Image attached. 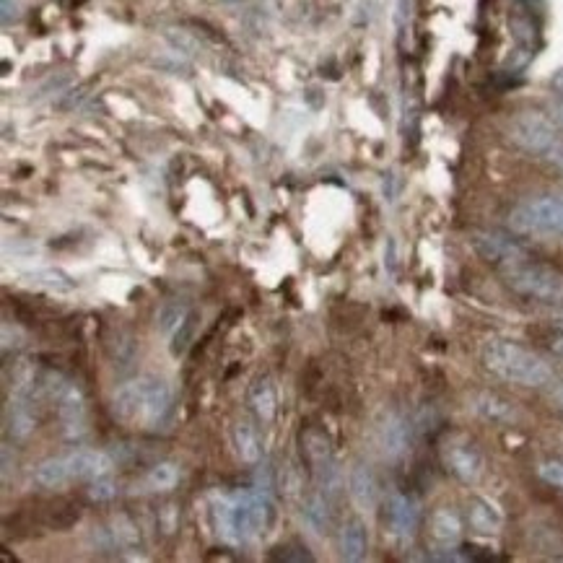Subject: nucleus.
<instances>
[{"mask_svg": "<svg viewBox=\"0 0 563 563\" xmlns=\"http://www.w3.org/2000/svg\"><path fill=\"white\" fill-rule=\"evenodd\" d=\"M250 405L260 421H265V423L273 421V418H276V410H278L276 384L270 382L268 377L255 379L250 387Z\"/></svg>", "mask_w": 563, "mask_h": 563, "instance_id": "nucleus-15", "label": "nucleus"}, {"mask_svg": "<svg viewBox=\"0 0 563 563\" xmlns=\"http://www.w3.org/2000/svg\"><path fill=\"white\" fill-rule=\"evenodd\" d=\"M198 322H200L198 314L190 312L185 320H182V325L174 330V333H172V356H182V353L190 348L192 338H195V330H198Z\"/></svg>", "mask_w": 563, "mask_h": 563, "instance_id": "nucleus-21", "label": "nucleus"}, {"mask_svg": "<svg viewBox=\"0 0 563 563\" xmlns=\"http://www.w3.org/2000/svg\"><path fill=\"white\" fill-rule=\"evenodd\" d=\"M369 551V532L361 519H348L340 530V558L343 561H361Z\"/></svg>", "mask_w": 563, "mask_h": 563, "instance_id": "nucleus-13", "label": "nucleus"}, {"mask_svg": "<svg viewBox=\"0 0 563 563\" xmlns=\"http://www.w3.org/2000/svg\"><path fill=\"white\" fill-rule=\"evenodd\" d=\"M538 475L545 480V483H551V486H556V488H563V462H558V460L540 462Z\"/></svg>", "mask_w": 563, "mask_h": 563, "instance_id": "nucleus-24", "label": "nucleus"}, {"mask_svg": "<svg viewBox=\"0 0 563 563\" xmlns=\"http://www.w3.org/2000/svg\"><path fill=\"white\" fill-rule=\"evenodd\" d=\"M545 161H548L558 174H563V138L551 148V154L545 156Z\"/></svg>", "mask_w": 563, "mask_h": 563, "instance_id": "nucleus-26", "label": "nucleus"}, {"mask_svg": "<svg viewBox=\"0 0 563 563\" xmlns=\"http://www.w3.org/2000/svg\"><path fill=\"white\" fill-rule=\"evenodd\" d=\"M234 447H237L239 460L247 462V465H255L263 457V444H260V436H257L255 426L247 421H239L234 426Z\"/></svg>", "mask_w": 563, "mask_h": 563, "instance_id": "nucleus-18", "label": "nucleus"}, {"mask_svg": "<svg viewBox=\"0 0 563 563\" xmlns=\"http://www.w3.org/2000/svg\"><path fill=\"white\" fill-rule=\"evenodd\" d=\"M408 444H410L408 421H405L403 416H397V413L387 416V421H384V426H382L384 455L395 460V457H400V455H405V452H408Z\"/></svg>", "mask_w": 563, "mask_h": 563, "instance_id": "nucleus-14", "label": "nucleus"}, {"mask_svg": "<svg viewBox=\"0 0 563 563\" xmlns=\"http://www.w3.org/2000/svg\"><path fill=\"white\" fill-rule=\"evenodd\" d=\"M501 522H504V517H501L499 506L491 504L488 499H473V504H470V525H473L475 532L496 535L501 530Z\"/></svg>", "mask_w": 563, "mask_h": 563, "instance_id": "nucleus-17", "label": "nucleus"}, {"mask_svg": "<svg viewBox=\"0 0 563 563\" xmlns=\"http://www.w3.org/2000/svg\"><path fill=\"white\" fill-rule=\"evenodd\" d=\"M304 517H307V522L314 527V530H322V527L327 525L325 499H322V496H312V501H309L307 509H304Z\"/></svg>", "mask_w": 563, "mask_h": 563, "instance_id": "nucleus-23", "label": "nucleus"}, {"mask_svg": "<svg viewBox=\"0 0 563 563\" xmlns=\"http://www.w3.org/2000/svg\"><path fill=\"white\" fill-rule=\"evenodd\" d=\"M29 281L37 283V286H47L50 291H71L73 281L68 276H63L60 270H37L29 276Z\"/></svg>", "mask_w": 563, "mask_h": 563, "instance_id": "nucleus-22", "label": "nucleus"}, {"mask_svg": "<svg viewBox=\"0 0 563 563\" xmlns=\"http://www.w3.org/2000/svg\"><path fill=\"white\" fill-rule=\"evenodd\" d=\"M418 501L408 493H392L390 501H387V522H390V530L397 540H413L418 530Z\"/></svg>", "mask_w": 563, "mask_h": 563, "instance_id": "nucleus-9", "label": "nucleus"}, {"mask_svg": "<svg viewBox=\"0 0 563 563\" xmlns=\"http://www.w3.org/2000/svg\"><path fill=\"white\" fill-rule=\"evenodd\" d=\"M480 359H483V366L488 372L496 374L504 382L519 384V387H545L556 377L553 366L543 356L525 348L522 343L506 338L486 340Z\"/></svg>", "mask_w": 563, "mask_h": 563, "instance_id": "nucleus-3", "label": "nucleus"}, {"mask_svg": "<svg viewBox=\"0 0 563 563\" xmlns=\"http://www.w3.org/2000/svg\"><path fill=\"white\" fill-rule=\"evenodd\" d=\"M16 16V0H0V19L11 21Z\"/></svg>", "mask_w": 563, "mask_h": 563, "instance_id": "nucleus-27", "label": "nucleus"}, {"mask_svg": "<svg viewBox=\"0 0 563 563\" xmlns=\"http://www.w3.org/2000/svg\"><path fill=\"white\" fill-rule=\"evenodd\" d=\"M174 397L169 384L159 377L130 379L112 397V416L130 429L159 431L169 423Z\"/></svg>", "mask_w": 563, "mask_h": 563, "instance_id": "nucleus-1", "label": "nucleus"}, {"mask_svg": "<svg viewBox=\"0 0 563 563\" xmlns=\"http://www.w3.org/2000/svg\"><path fill=\"white\" fill-rule=\"evenodd\" d=\"M187 314H190V309H187L182 301H167V304L159 309V330L172 338V333L182 325V320H185Z\"/></svg>", "mask_w": 563, "mask_h": 563, "instance_id": "nucleus-20", "label": "nucleus"}, {"mask_svg": "<svg viewBox=\"0 0 563 563\" xmlns=\"http://www.w3.org/2000/svg\"><path fill=\"white\" fill-rule=\"evenodd\" d=\"M351 496L353 501L361 506V509H374L379 499V486H377V478L374 473L366 465H356L351 470Z\"/></svg>", "mask_w": 563, "mask_h": 563, "instance_id": "nucleus-16", "label": "nucleus"}, {"mask_svg": "<svg viewBox=\"0 0 563 563\" xmlns=\"http://www.w3.org/2000/svg\"><path fill=\"white\" fill-rule=\"evenodd\" d=\"M180 480V470L174 462H159L154 468L148 470L146 475V488L148 491H169V488L177 486Z\"/></svg>", "mask_w": 563, "mask_h": 563, "instance_id": "nucleus-19", "label": "nucleus"}, {"mask_svg": "<svg viewBox=\"0 0 563 563\" xmlns=\"http://www.w3.org/2000/svg\"><path fill=\"white\" fill-rule=\"evenodd\" d=\"M553 120H556L558 125H563V96H558L556 104H553Z\"/></svg>", "mask_w": 563, "mask_h": 563, "instance_id": "nucleus-28", "label": "nucleus"}, {"mask_svg": "<svg viewBox=\"0 0 563 563\" xmlns=\"http://www.w3.org/2000/svg\"><path fill=\"white\" fill-rule=\"evenodd\" d=\"M553 89L558 91V96H563V71H558L556 76H553Z\"/></svg>", "mask_w": 563, "mask_h": 563, "instance_id": "nucleus-30", "label": "nucleus"}, {"mask_svg": "<svg viewBox=\"0 0 563 563\" xmlns=\"http://www.w3.org/2000/svg\"><path fill=\"white\" fill-rule=\"evenodd\" d=\"M91 499L96 501H107L115 496V483L109 480V475H102V478L91 480Z\"/></svg>", "mask_w": 563, "mask_h": 563, "instance_id": "nucleus-25", "label": "nucleus"}, {"mask_svg": "<svg viewBox=\"0 0 563 563\" xmlns=\"http://www.w3.org/2000/svg\"><path fill=\"white\" fill-rule=\"evenodd\" d=\"M112 457L104 455L102 449H76L68 455L50 457V460L39 462L34 468V483L42 488H65L71 483H81V480H96L102 475L112 473Z\"/></svg>", "mask_w": 563, "mask_h": 563, "instance_id": "nucleus-5", "label": "nucleus"}, {"mask_svg": "<svg viewBox=\"0 0 563 563\" xmlns=\"http://www.w3.org/2000/svg\"><path fill=\"white\" fill-rule=\"evenodd\" d=\"M509 226L517 234L563 239V195L527 198L509 213Z\"/></svg>", "mask_w": 563, "mask_h": 563, "instance_id": "nucleus-6", "label": "nucleus"}, {"mask_svg": "<svg viewBox=\"0 0 563 563\" xmlns=\"http://www.w3.org/2000/svg\"><path fill=\"white\" fill-rule=\"evenodd\" d=\"M499 273L506 286L522 299L535 301L540 307L563 309V273L530 257L527 250L499 265Z\"/></svg>", "mask_w": 563, "mask_h": 563, "instance_id": "nucleus-4", "label": "nucleus"}, {"mask_svg": "<svg viewBox=\"0 0 563 563\" xmlns=\"http://www.w3.org/2000/svg\"><path fill=\"white\" fill-rule=\"evenodd\" d=\"M270 499L265 491L216 493L211 504L213 525L221 540L242 545L263 535L270 522Z\"/></svg>", "mask_w": 563, "mask_h": 563, "instance_id": "nucleus-2", "label": "nucleus"}, {"mask_svg": "<svg viewBox=\"0 0 563 563\" xmlns=\"http://www.w3.org/2000/svg\"><path fill=\"white\" fill-rule=\"evenodd\" d=\"M444 465L462 483H478L483 470H486V460L480 455V449L470 442L447 444L444 447Z\"/></svg>", "mask_w": 563, "mask_h": 563, "instance_id": "nucleus-8", "label": "nucleus"}, {"mask_svg": "<svg viewBox=\"0 0 563 563\" xmlns=\"http://www.w3.org/2000/svg\"><path fill=\"white\" fill-rule=\"evenodd\" d=\"M470 408H473L475 416L488 423H496V426H506V423L517 421L514 403H509L506 397L496 395V392H478V395H473Z\"/></svg>", "mask_w": 563, "mask_h": 563, "instance_id": "nucleus-11", "label": "nucleus"}, {"mask_svg": "<svg viewBox=\"0 0 563 563\" xmlns=\"http://www.w3.org/2000/svg\"><path fill=\"white\" fill-rule=\"evenodd\" d=\"M551 351L556 353V356H561V359H563V335H558V338L553 340V343H551Z\"/></svg>", "mask_w": 563, "mask_h": 563, "instance_id": "nucleus-29", "label": "nucleus"}, {"mask_svg": "<svg viewBox=\"0 0 563 563\" xmlns=\"http://www.w3.org/2000/svg\"><path fill=\"white\" fill-rule=\"evenodd\" d=\"M509 138L514 146H519L527 154L545 159L551 154V148L561 141V133H558V122L553 117L527 109L509 122Z\"/></svg>", "mask_w": 563, "mask_h": 563, "instance_id": "nucleus-7", "label": "nucleus"}, {"mask_svg": "<svg viewBox=\"0 0 563 563\" xmlns=\"http://www.w3.org/2000/svg\"><path fill=\"white\" fill-rule=\"evenodd\" d=\"M431 538L434 543L442 548V551H455V545L462 540V519L455 509L449 506H439L434 514H431L429 522Z\"/></svg>", "mask_w": 563, "mask_h": 563, "instance_id": "nucleus-12", "label": "nucleus"}, {"mask_svg": "<svg viewBox=\"0 0 563 563\" xmlns=\"http://www.w3.org/2000/svg\"><path fill=\"white\" fill-rule=\"evenodd\" d=\"M553 400H556V405L558 408L563 410V384H558L556 390H553Z\"/></svg>", "mask_w": 563, "mask_h": 563, "instance_id": "nucleus-31", "label": "nucleus"}, {"mask_svg": "<svg viewBox=\"0 0 563 563\" xmlns=\"http://www.w3.org/2000/svg\"><path fill=\"white\" fill-rule=\"evenodd\" d=\"M470 244H473V250L478 252V257H483L488 265H496V268L504 265L506 260H512V257L525 252L522 244L514 242L512 237H504L499 231H478V234H473Z\"/></svg>", "mask_w": 563, "mask_h": 563, "instance_id": "nucleus-10", "label": "nucleus"}]
</instances>
